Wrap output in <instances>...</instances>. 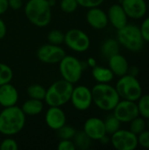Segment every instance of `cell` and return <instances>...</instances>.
<instances>
[{
	"mask_svg": "<svg viewBox=\"0 0 149 150\" xmlns=\"http://www.w3.org/2000/svg\"><path fill=\"white\" fill-rule=\"evenodd\" d=\"M138 143H140L141 146L143 148L149 149V130L148 131H143L140 134L138 138Z\"/></svg>",
	"mask_w": 149,
	"mask_h": 150,
	"instance_id": "e575fe53",
	"label": "cell"
},
{
	"mask_svg": "<svg viewBox=\"0 0 149 150\" xmlns=\"http://www.w3.org/2000/svg\"><path fill=\"white\" fill-rule=\"evenodd\" d=\"M116 91L120 98L130 101L138 100L142 93L140 83L132 75L122 76L116 84Z\"/></svg>",
	"mask_w": 149,
	"mask_h": 150,
	"instance_id": "8992f818",
	"label": "cell"
},
{
	"mask_svg": "<svg viewBox=\"0 0 149 150\" xmlns=\"http://www.w3.org/2000/svg\"><path fill=\"white\" fill-rule=\"evenodd\" d=\"M148 128H149V119H148Z\"/></svg>",
	"mask_w": 149,
	"mask_h": 150,
	"instance_id": "60d3db41",
	"label": "cell"
},
{
	"mask_svg": "<svg viewBox=\"0 0 149 150\" xmlns=\"http://www.w3.org/2000/svg\"><path fill=\"white\" fill-rule=\"evenodd\" d=\"M25 15L32 25L45 27L52 19L51 4L47 0H28L25 5Z\"/></svg>",
	"mask_w": 149,
	"mask_h": 150,
	"instance_id": "7a4b0ae2",
	"label": "cell"
},
{
	"mask_svg": "<svg viewBox=\"0 0 149 150\" xmlns=\"http://www.w3.org/2000/svg\"><path fill=\"white\" fill-rule=\"evenodd\" d=\"M47 90L40 84H32L27 88V95L30 98L44 100Z\"/></svg>",
	"mask_w": 149,
	"mask_h": 150,
	"instance_id": "cb8c5ba5",
	"label": "cell"
},
{
	"mask_svg": "<svg viewBox=\"0 0 149 150\" xmlns=\"http://www.w3.org/2000/svg\"><path fill=\"white\" fill-rule=\"evenodd\" d=\"M70 101L76 110L86 111L90 107L92 104L91 90L84 85H78L74 87Z\"/></svg>",
	"mask_w": 149,
	"mask_h": 150,
	"instance_id": "8fae6325",
	"label": "cell"
},
{
	"mask_svg": "<svg viewBox=\"0 0 149 150\" xmlns=\"http://www.w3.org/2000/svg\"><path fill=\"white\" fill-rule=\"evenodd\" d=\"M18 100V92L17 89L11 83H5L0 86V105L10 107L16 105Z\"/></svg>",
	"mask_w": 149,
	"mask_h": 150,
	"instance_id": "e0dca14e",
	"label": "cell"
},
{
	"mask_svg": "<svg viewBox=\"0 0 149 150\" xmlns=\"http://www.w3.org/2000/svg\"><path fill=\"white\" fill-rule=\"evenodd\" d=\"M83 132L93 141H100L106 135L105 122L99 118L88 119L83 125Z\"/></svg>",
	"mask_w": 149,
	"mask_h": 150,
	"instance_id": "4fadbf2b",
	"label": "cell"
},
{
	"mask_svg": "<svg viewBox=\"0 0 149 150\" xmlns=\"http://www.w3.org/2000/svg\"><path fill=\"white\" fill-rule=\"evenodd\" d=\"M7 33V27L4 21L0 18V40L4 39Z\"/></svg>",
	"mask_w": 149,
	"mask_h": 150,
	"instance_id": "74e56055",
	"label": "cell"
},
{
	"mask_svg": "<svg viewBox=\"0 0 149 150\" xmlns=\"http://www.w3.org/2000/svg\"><path fill=\"white\" fill-rule=\"evenodd\" d=\"M57 149L59 150H76V148L72 140H61Z\"/></svg>",
	"mask_w": 149,
	"mask_h": 150,
	"instance_id": "836d02e7",
	"label": "cell"
},
{
	"mask_svg": "<svg viewBox=\"0 0 149 150\" xmlns=\"http://www.w3.org/2000/svg\"><path fill=\"white\" fill-rule=\"evenodd\" d=\"M148 5H149V4H148Z\"/></svg>",
	"mask_w": 149,
	"mask_h": 150,
	"instance_id": "7bdbcfd3",
	"label": "cell"
},
{
	"mask_svg": "<svg viewBox=\"0 0 149 150\" xmlns=\"http://www.w3.org/2000/svg\"><path fill=\"white\" fill-rule=\"evenodd\" d=\"M121 6L127 17L132 18H141L147 12V4L144 0H122Z\"/></svg>",
	"mask_w": 149,
	"mask_h": 150,
	"instance_id": "9a60e30c",
	"label": "cell"
},
{
	"mask_svg": "<svg viewBox=\"0 0 149 150\" xmlns=\"http://www.w3.org/2000/svg\"><path fill=\"white\" fill-rule=\"evenodd\" d=\"M109 67L112 73L119 76L126 75L129 69L126 59L119 54H116L109 58Z\"/></svg>",
	"mask_w": 149,
	"mask_h": 150,
	"instance_id": "d6986e66",
	"label": "cell"
},
{
	"mask_svg": "<svg viewBox=\"0 0 149 150\" xmlns=\"http://www.w3.org/2000/svg\"><path fill=\"white\" fill-rule=\"evenodd\" d=\"M73 139H74L73 142H74L76 148L81 150L88 149L92 141L83 131H81L78 133L76 132Z\"/></svg>",
	"mask_w": 149,
	"mask_h": 150,
	"instance_id": "603a6c76",
	"label": "cell"
},
{
	"mask_svg": "<svg viewBox=\"0 0 149 150\" xmlns=\"http://www.w3.org/2000/svg\"><path fill=\"white\" fill-rule=\"evenodd\" d=\"M9 9L8 0H0V16L7 11Z\"/></svg>",
	"mask_w": 149,
	"mask_h": 150,
	"instance_id": "f35d334b",
	"label": "cell"
},
{
	"mask_svg": "<svg viewBox=\"0 0 149 150\" xmlns=\"http://www.w3.org/2000/svg\"><path fill=\"white\" fill-rule=\"evenodd\" d=\"M107 17L111 24L118 30L127 25V15L119 4L112 5L109 8Z\"/></svg>",
	"mask_w": 149,
	"mask_h": 150,
	"instance_id": "ac0fdd59",
	"label": "cell"
},
{
	"mask_svg": "<svg viewBox=\"0 0 149 150\" xmlns=\"http://www.w3.org/2000/svg\"><path fill=\"white\" fill-rule=\"evenodd\" d=\"M118 41L126 48L132 51H139L142 48L144 40L141 29L133 25H126L118 30Z\"/></svg>",
	"mask_w": 149,
	"mask_h": 150,
	"instance_id": "5b68a950",
	"label": "cell"
},
{
	"mask_svg": "<svg viewBox=\"0 0 149 150\" xmlns=\"http://www.w3.org/2000/svg\"><path fill=\"white\" fill-rule=\"evenodd\" d=\"M92 102L103 111H112L119 102L116 88L108 83H97L92 90Z\"/></svg>",
	"mask_w": 149,
	"mask_h": 150,
	"instance_id": "3957f363",
	"label": "cell"
},
{
	"mask_svg": "<svg viewBox=\"0 0 149 150\" xmlns=\"http://www.w3.org/2000/svg\"><path fill=\"white\" fill-rule=\"evenodd\" d=\"M111 142L118 150H133L138 146V137L130 130H120L112 134Z\"/></svg>",
	"mask_w": 149,
	"mask_h": 150,
	"instance_id": "9c48e42d",
	"label": "cell"
},
{
	"mask_svg": "<svg viewBox=\"0 0 149 150\" xmlns=\"http://www.w3.org/2000/svg\"><path fill=\"white\" fill-rule=\"evenodd\" d=\"M18 142L12 138H5L0 143V150H18Z\"/></svg>",
	"mask_w": 149,
	"mask_h": 150,
	"instance_id": "1f68e13d",
	"label": "cell"
},
{
	"mask_svg": "<svg viewBox=\"0 0 149 150\" xmlns=\"http://www.w3.org/2000/svg\"><path fill=\"white\" fill-rule=\"evenodd\" d=\"M131 122V126H130V131L133 132L134 134H140L141 133H142L145 130L146 127V122L143 119L136 117L135 119H133Z\"/></svg>",
	"mask_w": 149,
	"mask_h": 150,
	"instance_id": "f1b7e54d",
	"label": "cell"
},
{
	"mask_svg": "<svg viewBox=\"0 0 149 150\" xmlns=\"http://www.w3.org/2000/svg\"><path fill=\"white\" fill-rule=\"evenodd\" d=\"M25 117L21 107H4L0 112V134L6 136L18 134L25 127Z\"/></svg>",
	"mask_w": 149,
	"mask_h": 150,
	"instance_id": "6da1fadb",
	"label": "cell"
},
{
	"mask_svg": "<svg viewBox=\"0 0 149 150\" xmlns=\"http://www.w3.org/2000/svg\"><path fill=\"white\" fill-rule=\"evenodd\" d=\"M78 3L76 0H61L60 8L63 12L73 13L77 10Z\"/></svg>",
	"mask_w": 149,
	"mask_h": 150,
	"instance_id": "4dcf8cb0",
	"label": "cell"
},
{
	"mask_svg": "<svg viewBox=\"0 0 149 150\" xmlns=\"http://www.w3.org/2000/svg\"><path fill=\"white\" fill-rule=\"evenodd\" d=\"M64 33L61 30L54 29L50 31L47 34V40L50 44L61 45L64 42Z\"/></svg>",
	"mask_w": 149,
	"mask_h": 150,
	"instance_id": "4316f807",
	"label": "cell"
},
{
	"mask_svg": "<svg viewBox=\"0 0 149 150\" xmlns=\"http://www.w3.org/2000/svg\"><path fill=\"white\" fill-rule=\"evenodd\" d=\"M140 29H141V33L143 37V40L149 42V18L144 20Z\"/></svg>",
	"mask_w": 149,
	"mask_h": 150,
	"instance_id": "d590c367",
	"label": "cell"
},
{
	"mask_svg": "<svg viewBox=\"0 0 149 150\" xmlns=\"http://www.w3.org/2000/svg\"><path fill=\"white\" fill-rule=\"evenodd\" d=\"M83 69V63L73 55H65L59 62V70L62 79L73 84L81 79Z\"/></svg>",
	"mask_w": 149,
	"mask_h": 150,
	"instance_id": "52a82bcc",
	"label": "cell"
},
{
	"mask_svg": "<svg viewBox=\"0 0 149 150\" xmlns=\"http://www.w3.org/2000/svg\"><path fill=\"white\" fill-rule=\"evenodd\" d=\"M44 108V105L42 100H38L34 98H29L26 100L21 109L25 114V116H35L40 114Z\"/></svg>",
	"mask_w": 149,
	"mask_h": 150,
	"instance_id": "ffe728a7",
	"label": "cell"
},
{
	"mask_svg": "<svg viewBox=\"0 0 149 150\" xmlns=\"http://www.w3.org/2000/svg\"><path fill=\"white\" fill-rule=\"evenodd\" d=\"M73 83L62 79L52 83L46 91L45 101L49 106H62L70 101Z\"/></svg>",
	"mask_w": 149,
	"mask_h": 150,
	"instance_id": "277c9868",
	"label": "cell"
},
{
	"mask_svg": "<svg viewBox=\"0 0 149 150\" xmlns=\"http://www.w3.org/2000/svg\"><path fill=\"white\" fill-rule=\"evenodd\" d=\"M57 132H58L59 138L61 140H72L76 133L74 127L66 125H64L60 129H58Z\"/></svg>",
	"mask_w": 149,
	"mask_h": 150,
	"instance_id": "f546056e",
	"label": "cell"
},
{
	"mask_svg": "<svg viewBox=\"0 0 149 150\" xmlns=\"http://www.w3.org/2000/svg\"><path fill=\"white\" fill-rule=\"evenodd\" d=\"M101 51L102 54L106 58H110L112 55L119 54V41H117L114 39H108L106 40L101 47Z\"/></svg>",
	"mask_w": 149,
	"mask_h": 150,
	"instance_id": "7402d4cb",
	"label": "cell"
},
{
	"mask_svg": "<svg viewBox=\"0 0 149 150\" xmlns=\"http://www.w3.org/2000/svg\"><path fill=\"white\" fill-rule=\"evenodd\" d=\"M92 76L98 83H108L113 79L114 74L110 68H104L96 65L92 68Z\"/></svg>",
	"mask_w": 149,
	"mask_h": 150,
	"instance_id": "44dd1931",
	"label": "cell"
},
{
	"mask_svg": "<svg viewBox=\"0 0 149 150\" xmlns=\"http://www.w3.org/2000/svg\"><path fill=\"white\" fill-rule=\"evenodd\" d=\"M47 1H54V0H47Z\"/></svg>",
	"mask_w": 149,
	"mask_h": 150,
	"instance_id": "b9f144b4",
	"label": "cell"
},
{
	"mask_svg": "<svg viewBox=\"0 0 149 150\" xmlns=\"http://www.w3.org/2000/svg\"><path fill=\"white\" fill-rule=\"evenodd\" d=\"M65 55V51L61 47H60V45H54L50 43L41 46L37 51L38 59L47 64L59 63Z\"/></svg>",
	"mask_w": 149,
	"mask_h": 150,
	"instance_id": "30bf717a",
	"label": "cell"
},
{
	"mask_svg": "<svg viewBox=\"0 0 149 150\" xmlns=\"http://www.w3.org/2000/svg\"><path fill=\"white\" fill-rule=\"evenodd\" d=\"M64 42L68 48L78 53L85 52L90 45L89 36L83 30L77 28L70 29L65 33Z\"/></svg>",
	"mask_w": 149,
	"mask_h": 150,
	"instance_id": "ba28073f",
	"label": "cell"
},
{
	"mask_svg": "<svg viewBox=\"0 0 149 150\" xmlns=\"http://www.w3.org/2000/svg\"><path fill=\"white\" fill-rule=\"evenodd\" d=\"M9 3V8H11L12 10H19L23 5V0H8Z\"/></svg>",
	"mask_w": 149,
	"mask_h": 150,
	"instance_id": "8d00e7d4",
	"label": "cell"
},
{
	"mask_svg": "<svg viewBox=\"0 0 149 150\" xmlns=\"http://www.w3.org/2000/svg\"><path fill=\"white\" fill-rule=\"evenodd\" d=\"M86 20L95 29H104L109 22L107 14L98 7L89 9L86 14Z\"/></svg>",
	"mask_w": 149,
	"mask_h": 150,
	"instance_id": "2e32d148",
	"label": "cell"
},
{
	"mask_svg": "<svg viewBox=\"0 0 149 150\" xmlns=\"http://www.w3.org/2000/svg\"><path fill=\"white\" fill-rule=\"evenodd\" d=\"M139 99V113L145 119H149V95H145Z\"/></svg>",
	"mask_w": 149,
	"mask_h": 150,
	"instance_id": "83f0119b",
	"label": "cell"
},
{
	"mask_svg": "<svg viewBox=\"0 0 149 150\" xmlns=\"http://www.w3.org/2000/svg\"><path fill=\"white\" fill-rule=\"evenodd\" d=\"M113 115L120 122H130L133 119L138 117L140 114L138 105H136L134 101L125 99L124 101H119L113 109Z\"/></svg>",
	"mask_w": 149,
	"mask_h": 150,
	"instance_id": "7c38bea8",
	"label": "cell"
},
{
	"mask_svg": "<svg viewBox=\"0 0 149 150\" xmlns=\"http://www.w3.org/2000/svg\"><path fill=\"white\" fill-rule=\"evenodd\" d=\"M87 64L89 65V66H90L91 68H93V67H95L96 65H97V62H96V60L94 59V58H89L88 59V62H87Z\"/></svg>",
	"mask_w": 149,
	"mask_h": 150,
	"instance_id": "ab89813d",
	"label": "cell"
},
{
	"mask_svg": "<svg viewBox=\"0 0 149 150\" xmlns=\"http://www.w3.org/2000/svg\"><path fill=\"white\" fill-rule=\"evenodd\" d=\"M66 114L60 106H49L45 115V121L48 127L57 131L66 125Z\"/></svg>",
	"mask_w": 149,
	"mask_h": 150,
	"instance_id": "5bb4252c",
	"label": "cell"
},
{
	"mask_svg": "<svg viewBox=\"0 0 149 150\" xmlns=\"http://www.w3.org/2000/svg\"><path fill=\"white\" fill-rule=\"evenodd\" d=\"M76 1L78 3V5L88 9L98 7L104 2V0H76Z\"/></svg>",
	"mask_w": 149,
	"mask_h": 150,
	"instance_id": "d6a6232c",
	"label": "cell"
},
{
	"mask_svg": "<svg viewBox=\"0 0 149 150\" xmlns=\"http://www.w3.org/2000/svg\"><path fill=\"white\" fill-rule=\"evenodd\" d=\"M104 122L106 134H112L120 128V121L114 115L108 116Z\"/></svg>",
	"mask_w": 149,
	"mask_h": 150,
	"instance_id": "484cf974",
	"label": "cell"
},
{
	"mask_svg": "<svg viewBox=\"0 0 149 150\" xmlns=\"http://www.w3.org/2000/svg\"><path fill=\"white\" fill-rule=\"evenodd\" d=\"M13 77V71L11 67L5 63L0 62V86L11 83Z\"/></svg>",
	"mask_w": 149,
	"mask_h": 150,
	"instance_id": "d4e9b609",
	"label": "cell"
}]
</instances>
